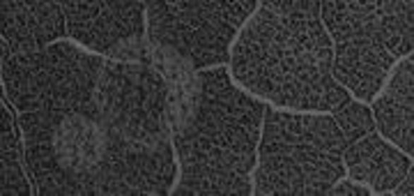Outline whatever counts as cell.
Returning <instances> with one entry per match:
<instances>
[{
  "label": "cell",
  "mask_w": 414,
  "mask_h": 196,
  "mask_svg": "<svg viewBox=\"0 0 414 196\" xmlns=\"http://www.w3.org/2000/svg\"><path fill=\"white\" fill-rule=\"evenodd\" d=\"M336 125L341 127V132H343L341 137L345 139V144L364 134H373L371 111L359 104H343V109L336 113Z\"/></svg>",
  "instance_id": "obj_2"
},
{
  "label": "cell",
  "mask_w": 414,
  "mask_h": 196,
  "mask_svg": "<svg viewBox=\"0 0 414 196\" xmlns=\"http://www.w3.org/2000/svg\"><path fill=\"white\" fill-rule=\"evenodd\" d=\"M396 194H412V171H410V175L405 178V183L398 187V192Z\"/></svg>",
  "instance_id": "obj_4"
},
{
  "label": "cell",
  "mask_w": 414,
  "mask_h": 196,
  "mask_svg": "<svg viewBox=\"0 0 414 196\" xmlns=\"http://www.w3.org/2000/svg\"><path fill=\"white\" fill-rule=\"evenodd\" d=\"M348 166L355 178L371 183L375 190H389L408 171V159L380 141L366 137L348 150Z\"/></svg>",
  "instance_id": "obj_1"
},
{
  "label": "cell",
  "mask_w": 414,
  "mask_h": 196,
  "mask_svg": "<svg viewBox=\"0 0 414 196\" xmlns=\"http://www.w3.org/2000/svg\"><path fill=\"white\" fill-rule=\"evenodd\" d=\"M327 194H359V196H364V194H368V192H366V190H362V187L353 185V183H343V185L334 187V190L327 192Z\"/></svg>",
  "instance_id": "obj_3"
}]
</instances>
